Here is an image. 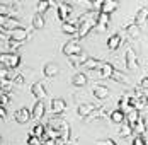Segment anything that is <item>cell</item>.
I'll list each match as a JSON object with an SVG mask.
<instances>
[{
  "label": "cell",
  "mask_w": 148,
  "mask_h": 145,
  "mask_svg": "<svg viewBox=\"0 0 148 145\" xmlns=\"http://www.w3.org/2000/svg\"><path fill=\"white\" fill-rule=\"evenodd\" d=\"M80 53H82V46L77 39H70L63 46V55H66V57H73V55H80Z\"/></svg>",
  "instance_id": "3957f363"
},
{
  "label": "cell",
  "mask_w": 148,
  "mask_h": 145,
  "mask_svg": "<svg viewBox=\"0 0 148 145\" xmlns=\"http://www.w3.org/2000/svg\"><path fill=\"white\" fill-rule=\"evenodd\" d=\"M101 3H102V2H99V0H92V2H87L85 5H87L89 10H97V12H99V10H101Z\"/></svg>",
  "instance_id": "d590c367"
},
{
  "label": "cell",
  "mask_w": 148,
  "mask_h": 145,
  "mask_svg": "<svg viewBox=\"0 0 148 145\" xmlns=\"http://www.w3.org/2000/svg\"><path fill=\"white\" fill-rule=\"evenodd\" d=\"M133 145H147V133H140L133 138Z\"/></svg>",
  "instance_id": "e575fe53"
},
{
  "label": "cell",
  "mask_w": 148,
  "mask_h": 145,
  "mask_svg": "<svg viewBox=\"0 0 148 145\" xmlns=\"http://www.w3.org/2000/svg\"><path fill=\"white\" fill-rule=\"evenodd\" d=\"M61 31L65 34H77V24L73 21H66V22H61Z\"/></svg>",
  "instance_id": "44dd1931"
},
{
  "label": "cell",
  "mask_w": 148,
  "mask_h": 145,
  "mask_svg": "<svg viewBox=\"0 0 148 145\" xmlns=\"http://www.w3.org/2000/svg\"><path fill=\"white\" fill-rule=\"evenodd\" d=\"M43 73H45L46 77H55V75L60 73V67L56 63H46L45 68H43Z\"/></svg>",
  "instance_id": "ac0fdd59"
},
{
  "label": "cell",
  "mask_w": 148,
  "mask_h": 145,
  "mask_svg": "<svg viewBox=\"0 0 148 145\" xmlns=\"http://www.w3.org/2000/svg\"><path fill=\"white\" fill-rule=\"evenodd\" d=\"M147 87H148V77L145 75L143 80H141V84H140V89H141V90H147Z\"/></svg>",
  "instance_id": "b9f144b4"
},
{
  "label": "cell",
  "mask_w": 148,
  "mask_h": 145,
  "mask_svg": "<svg viewBox=\"0 0 148 145\" xmlns=\"http://www.w3.org/2000/svg\"><path fill=\"white\" fill-rule=\"evenodd\" d=\"M92 92H94V96H95V99H107L109 97V89L106 86H94L92 89Z\"/></svg>",
  "instance_id": "7c38bea8"
},
{
  "label": "cell",
  "mask_w": 148,
  "mask_h": 145,
  "mask_svg": "<svg viewBox=\"0 0 148 145\" xmlns=\"http://www.w3.org/2000/svg\"><path fill=\"white\" fill-rule=\"evenodd\" d=\"M31 92H32V96H34L38 101H43L46 97V94H48L45 84H41V82H38V84H34V86L31 87Z\"/></svg>",
  "instance_id": "9c48e42d"
},
{
  "label": "cell",
  "mask_w": 148,
  "mask_h": 145,
  "mask_svg": "<svg viewBox=\"0 0 148 145\" xmlns=\"http://www.w3.org/2000/svg\"><path fill=\"white\" fill-rule=\"evenodd\" d=\"M147 14H148V7L145 5V7L136 14V17H134V22H133L134 26H138V28H140L141 24H145V21H147Z\"/></svg>",
  "instance_id": "7402d4cb"
},
{
  "label": "cell",
  "mask_w": 148,
  "mask_h": 145,
  "mask_svg": "<svg viewBox=\"0 0 148 145\" xmlns=\"http://www.w3.org/2000/svg\"><path fill=\"white\" fill-rule=\"evenodd\" d=\"M99 145H118V144L111 138H106V140H99Z\"/></svg>",
  "instance_id": "60d3db41"
},
{
  "label": "cell",
  "mask_w": 148,
  "mask_h": 145,
  "mask_svg": "<svg viewBox=\"0 0 148 145\" xmlns=\"http://www.w3.org/2000/svg\"><path fill=\"white\" fill-rule=\"evenodd\" d=\"M14 119L17 123H21V125H24V123H27L31 119V111L27 108H21V109H17L14 113Z\"/></svg>",
  "instance_id": "ba28073f"
},
{
  "label": "cell",
  "mask_w": 148,
  "mask_h": 145,
  "mask_svg": "<svg viewBox=\"0 0 148 145\" xmlns=\"http://www.w3.org/2000/svg\"><path fill=\"white\" fill-rule=\"evenodd\" d=\"M119 44H121V34H112L109 39H107V48L109 50H118L119 48Z\"/></svg>",
  "instance_id": "603a6c76"
},
{
  "label": "cell",
  "mask_w": 148,
  "mask_h": 145,
  "mask_svg": "<svg viewBox=\"0 0 148 145\" xmlns=\"http://www.w3.org/2000/svg\"><path fill=\"white\" fill-rule=\"evenodd\" d=\"M65 109H66V102H65V99L55 97V99L51 101V113H55L56 116H61L63 113H65Z\"/></svg>",
  "instance_id": "8992f818"
},
{
  "label": "cell",
  "mask_w": 148,
  "mask_h": 145,
  "mask_svg": "<svg viewBox=\"0 0 148 145\" xmlns=\"http://www.w3.org/2000/svg\"><path fill=\"white\" fill-rule=\"evenodd\" d=\"M114 70V67L107 61H102V65L99 67V77L101 79H111V73Z\"/></svg>",
  "instance_id": "9a60e30c"
},
{
  "label": "cell",
  "mask_w": 148,
  "mask_h": 145,
  "mask_svg": "<svg viewBox=\"0 0 148 145\" xmlns=\"http://www.w3.org/2000/svg\"><path fill=\"white\" fill-rule=\"evenodd\" d=\"M31 135L41 140V138L45 137V125H41V123H38V125H34V126H32V130H31Z\"/></svg>",
  "instance_id": "4316f807"
},
{
  "label": "cell",
  "mask_w": 148,
  "mask_h": 145,
  "mask_svg": "<svg viewBox=\"0 0 148 145\" xmlns=\"http://www.w3.org/2000/svg\"><path fill=\"white\" fill-rule=\"evenodd\" d=\"M27 29L22 28V26H19V28L15 29H10L9 31V39H14V41H19V43H24L26 39H27Z\"/></svg>",
  "instance_id": "5b68a950"
},
{
  "label": "cell",
  "mask_w": 148,
  "mask_h": 145,
  "mask_svg": "<svg viewBox=\"0 0 148 145\" xmlns=\"http://www.w3.org/2000/svg\"><path fill=\"white\" fill-rule=\"evenodd\" d=\"M111 79H114L116 82H119V84H128L130 82V79H128V75L124 72H121V70H112V73H111Z\"/></svg>",
  "instance_id": "ffe728a7"
},
{
  "label": "cell",
  "mask_w": 148,
  "mask_h": 145,
  "mask_svg": "<svg viewBox=\"0 0 148 145\" xmlns=\"http://www.w3.org/2000/svg\"><path fill=\"white\" fill-rule=\"evenodd\" d=\"M7 118V111H5V108H0V119H5Z\"/></svg>",
  "instance_id": "7bdbcfd3"
},
{
  "label": "cell",
  "mask_w": 148,
  "mask_h": 145,
  "mask_svg": "<svg viewBox=\"0 0 148 145\" xmlns=\"http://www.w3.org/2000/svg\"><path fill=\"white\" fill-rule=\"evenodd\" d=\"M94 109H95L94 104H80V106H78V115L82 116V118H85V116L89 115L90 111H94Z\"/></svg>",
  "instance_id": "f1b7e54d"
},
{
  "label": "cell",
  "mask_w": 148,
  "mask_h": 145,
  "mask_svg": "<svg viewBox=\"0 0 148 145\" xmlns=\"http://www.w3.org/2000/svg\"><path fill=\"white\" fill-rule=\"evenodd\" d=\"M87 60V57L84 55V53H80V55H73V57L68 58V61H70V65H73V67H77V65H84V61Z\"/></svg>",
  "instance_id": "83f0119b"
},
{
  "label": "cell",
  "mask_w": 148,
  "mask_h": 145,
  "mask_svg": "<svg viewBox=\"0 0 148 145\" xmlns=\"http://www.w3.org/2000/svg\"><path fill=\"white\" fill-rule=\"evenodd\" d=\"M0 63L5 67V68H10V70H14L17 68L19 65H21V58L14 55V53H0Z\"/></svg>",
  "instance_id": "6da1fadb"
},
{
  "label": "cell",
  "mask_w": 148,
  "mask_h": 145,
  "mask_svg": "<svg viewBox=\"0 0 148 145\" xmlns=\"http://www.w3.org/2000/svg\"><path fill=\"white\" fill-rule=\"evenodd\" d=\"M0 144H2V137H0Z\"/></svg>",
  "instance_id": "bcb514c9"
},
{
  "label": "cell",
  "mask_w": 148,
  "mask_h": 145,
  "mask_svg": "<svg viewBox=\"0 0 148 145\" xmlns=\"http://www.w3.org/2000/svg\"><path fill=\"white\" fill-rule=\"evenodd\" d=\"M3 28L7 29V31H10V29L19 28V22H17V19H15V17H7V22H5V26H3Z\"/></svg>",
  "instance_id": "1f68e13d"
},
{
  "label": "cell",
  "mask_w": 148,
  "mask_h": 145,
  "mask_svg": "<svg viewBox=\"0 0 148 145\" xmlns=\"http://www.w3.org/2000/svg\"><path fill=\"white\" fill-rule=\"evenodd\" d=\"M109 118H111L112 123L123 125V123H124V111H121V109H114V111L109 113Z\"/></svg>",
  "instance_id": "d6986e66"
},
{
  "label": "cell",
  "mask_w": 148,
  "mask_h": 145,
  "mask_svg": "<svg viewBox=\"0 0 148 145\" xmlns=\"http://www.w3.org/2000/svg\"><path fill=\"white\" fill-rule=\"evenodd\" d=\"M7 44H9V48H10V50H17V48H21V46H22V43L14 41V39H7Z\"/></svg>",
  "instance_id": "ab89813d"
},
{
  "label": "cell",
  "mask_w": 148,
  "mask_h": 145,
  "mask_svg": "<svg viewBox=\"0 0 148 145\" xmlns=\"http://www.w3.org/2000/svg\"><path fill=\"white\" fill-rule=\"evenodd\" d=\"M118 9V3L116 2H112V0H104L102 3H101V14H106V15H111L114 10Z\"/></svg>",
  "instance_id": "8fae6325"
},
{
  "label": "cell",
  "mask_w": 148,
  "mask_h": 145,
  "mask_svg": "<svg viewBox=\"0 0 148 145\" xmlns=\"http://www.w3.org/2000/svg\"><path fill=\"white\" fill-rule=\"evenodd\" d=\"M9 102H10V97H9V94H2V92H0V108H5Z\"/></svg>",
  "instance_id": "74e56055"
},
{
  "label": "cell",
  "mask_w": 148,
  "mask_h": 145,
  "mask_svg": "<svg viewBox=\"0 0 148 145\" xmlns=\"http://www.w3.org/2000/svg\"><path fill=\"white\" fill-rule=\"evenodd\" d=\"M10 82H12L14 86H22V84H24V77H22V75H21V73H19V72H15L14 79H12Z\"/></svg>",
  "instance_id": "8d00e7d4"
},
{
  "label": "cell",
  "mask_w": 148,
  "mask_h": 145,
  "mask_svg": "<svg viewBox=\"0 0 148 145\" xmlns=\"http://www.w3.org/2000/svg\"><path fill=\"white\" fill-rule=\"evenodd\" d=\"M55 145H66V144H65L61 138H56V140H55Z\"/></svg>",
  "instance_id": "f6af8a7d"
},
{
  "label": "cell",
  "mask_w": 148,
  "mask_h": 145,
  "mask_svg": "<svg viewBox=\"0 0 148 145\" xmlns=\"http://www.w3.org/2000/svg\"><path fill=\"white\" fill-rule=\"evenodd\" d=\"M36 7H38V14L43 15L46 10L51 7V2H49V0H41V2H38V5H36Z\"/></svg>",
  "instance_id": "f546056e"
},
{
  "label": "cell",
  "mask_w": 148,
  "mask_h": 145,
  "mask_svg": "<svg viewBox=\"0 0 148 145\" xmlns=\"http://www.w3.org/2000/svg\"><path fill=\"white\" fill-rule=\"evenodd\" d=\"M12 87H14V84L10 80H0V92L2 94H9L12 90Z\"/></svg>",
  "instance_id": "4dcf8cb0"
},
{
  "label": "cell",
  "mask_w": 148,
  "mask_h": 145,
  "mask_svg": "<svg viewBox=\"0 0 148 145\" xmlns=\"http://www.w3.org/2000/svg\"><path fill=\"white\" fill-rule=\"evenodd\" d=\"M131 133H133V128H131V126H128V125H123V126H119V131H118L119 137H130Z\"/></svg>",
  "instance_id": "836d02e7"
},
{
  "label": "cell",
  "mask_w": 148,
  "mask_h": 145,
  "mask_svg": "<svg viewBox=\"0 0 148 145\" xmlns=\"http://www.w3.org/2000/svg\"><path fill=\"white\" fill-rule=\"evenodd\" d=\"M56 9H58V19L61 22H66L70 12L73 10V5H72L70 2H58V3H56Z\"/></svg>",
  "instance_id": "7a4b0ae2"
},
{
  "label": "cell",
  "mask_w": 148,
  "mask_h": 145,
  "mask_svg": "<svg viewBox=\"0 0 148 145\" xmlns=\"http://www.w3.org/2000/svg\"><path fill=\"white\" fill-rule=\"evenodd\" d=\"M7 22V15H0V28H3Z\"/></svg>",
  "instance_id": "ee69618b"
},
{
  "label": "cell",
  "mask_w": 148,
  "mask_h": 145,
  "mask_svg": "<svg viewBox=\"0 0 148 145\" xmlns=\"http://www.w3.org/2000/svg\"><path fill=\"white\" fill-rule=\"evenodd\" d=\"M63 123H65V121H61L60 118H53V119H49V121H48V126H49V128H53V130H60Z\"/></svg>",
  "instance_id": "d6a6232c"
},
{
  "label": "cell",
  "mask_w": 148,
  "mask_h": 145,
  "mask_svg": "<svg viewBox=\"0 0 148 145\" xmlns=\"http://www.w3.org/2000/svg\"><path fill=\"white\" fill-rule=\"evenodd\" d=\"M87 82H89V79H87V75L84 72H77L72 77V84L75 87H84V86H87Z\"/></svg>",
  "instance_id": "4fadbf2b"
},
{
  "label": "cell",
  "mask_w": 148,
  "mask_h": 145,
  "mask_svg": "<svg viewBox=\"0 0 148 145\" xmlns=\"http://www.w3.org/2000/svg\"><path fill=\"white\" fill-rule=\"evenodd\" d=\"M104 116H106V109H104V108H95L94 111H90L89 115L84 118V121L89 123V121H94V119H101Z\"/></svg>",
  "instance_id": "5bb4252c"
},
{
  "label": "cell",
  "mask_w": 148,
  "mask_h": 145,
  "mask_svg": "<svg viewBox=\"0 0 148 145\" xmlns=\"http://www.w3.org/2000/svg\"><path fill=\"white\" fill-rule=\"evenodd\" d=\"M46 113V106L43 101H38L36 104H34V108H32V111H31V118L32 119H36V121H39L43 116H45Z\"/></svg>",
  "instance_id": "52a82bcc"
},
{
  "label": "cell",
  "mask_w": 148,
  "mask_h": 145,
  "mask_svg": "<svg viewBox=\"0 0 148 145\" xmlns=\"http://www.w3.org/2000/svg\"><path fill=\"white\" fill-rule=\"evenodd\" d=\"M126 34L130 36V38H133V39H138L140 36H141V31L138 26H134V24H128L126 26Z\"/></svg>",
  "instance_id": "cb8c5ba5"
},
{
  "label": "cell",
  "mask_w": 148,
  "mask_h": 145,
  "mask_svg": "<svg viewBox=\"0 0 148 145\" xmlns=\"http://www.w3.org/2000/svg\"><path fill=\"white\" fill-rule=\"evenodd\" d=\"M109 22H111V17L99 12V14H97V24H95V28L101 29V32H102V31H106V29H107Z\"/></svg>",
  "instance_id": "2e32d148"
},
{
  "label": "cell",
  "mask_w": 148,
  "mask_h": 145,
  "mask_svg": "<svg viewBox=\"0 0 148 145\" xmlns=\"http://www.w3.org/2000/svg\"><path fill=\"white\" fill-rule=\"evenodd\" d=\"M70 135H72V131H70L68 123H63V125H61V128H60V138L66 144V142L70 140Z\"/></svg>",
  "instance_id": "484cf974"
},
{
  "label": "cell",
  "mask_w": 148,
  "mask_h": 145,
  "mask_svg": "<svg viewBox=\"0 0 148 145\" xmlns=\"http://www.w3.org/2000/svg\"><path fill=\"white\" fill-rule=\"evenodd\" d=\"M9 73H10V68L2 67L0 68V80H9Z\"/></svg>",
  "instance_id": "f35d334b"
},
{
  "label": "cell",
  "mask_w": 148,
  "mask_h": 145,
  "mask_svg": "<svg viewBox=\"0 0 148 145\" xmlns=\"http://www.w3.org/2000/svg\"><path fill=\"white\" fill-rule=\"evenodd\" d=\"M31 24H32V28L34 29H43L45 28V24H46V21H45V17H43L41 14H34L32 15Z\"/></svg>",
  "instance_id": "d4e9b609"
},
{
  "label": "cell",
  "mask_w": 148,
  "mask_h": 145,
  "mask_svg": "<svg viewBox=\"0 0 148 145\" xmlns=\"http://www.w3.org/2000/svg\"><path fill=\"white\" fill-rule=\"evenodd\" d=\"M101 65H102V61H101L99 58H87V60L84 61V67H85L87 70H90V72L97 70V68H99Z\"/></svg>",
  "instance_id": "e0dca14e"
},
{
  "label": "cell",
  "mask_w": 148,
  "mask_h": 145,
  "mask_svg": "<svg viewBox=\"0 0 148 145\" xmlns=\"http://www.w3.org/2000/svg\"><path fill=\"white\" fill-rule=\"evenodd\" d=\"M126 67H128V70H138L140 68L136 53L131 46H126Z\"/></svg>",
  "instance_id": "277c9868"
},
{
  "label": "cell",
  "mask_w": 148,
  "mask_h": 145,
  "mask_svg": "<svg viewBox=\"0 0 148 145\" xmlns=\"http://www.w3.org/2000/svg\"><path fill=\"white\" fill-rule=\"evenodd\" d=\"M140 111H128V113H124V121H128L126 125L128 126H131V128H134L136 125H138V121H140Z\"/></svg>",
  "instance_id": "30bf717a"
}]
</instances>
